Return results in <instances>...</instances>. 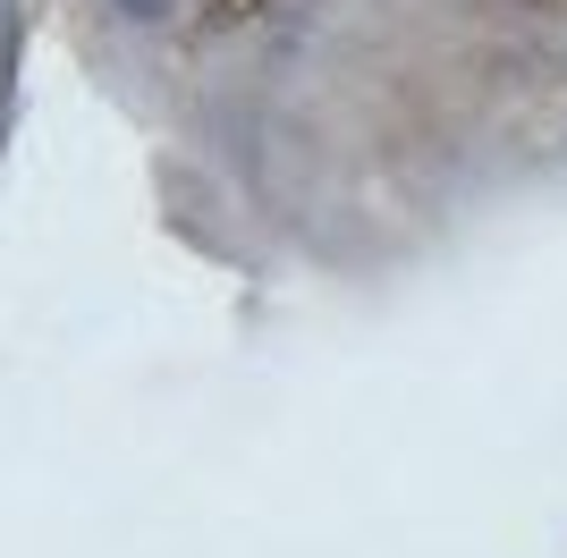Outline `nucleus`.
Here are the masks:
<instances>
[]
</instances>
